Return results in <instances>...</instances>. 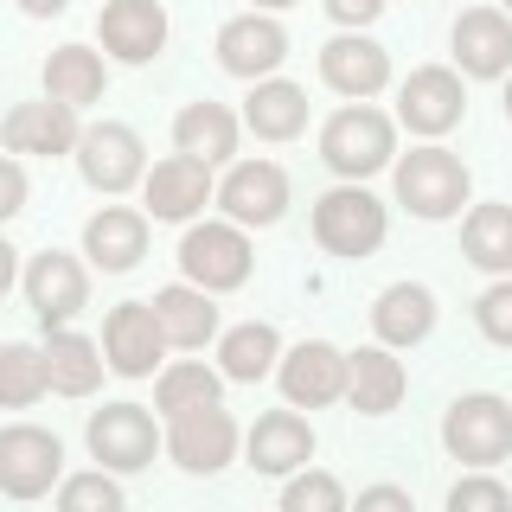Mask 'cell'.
Wrapping results in <instances>:
<instances>
[{
    "label": "cell",
    "mask_w": 512,
    "mask_h": 512,
    "mask_svg": "<svg viewBox=\"0 0 512 512\" xmlns=\"http://www.w3.org/2000/svg\"><path fill=\"white\" fill-rule=\"evenodd\" d=\"M320 160H327L340 180H372V173H384L397 160V128H391V116L372 109V103L333 109L327 128H320Z\"/></svg>",
    "instance_id": "cell-1"
},
{
    "label": "cell",
    "mask_w": 512,
    "mask_h": 512,
    "mask_svg": "<svg viewBox=\"0 0 512 512\" xmlns=\"http://www.w3.org/2000/svg\"><path fill=\"white\" fill-rule=\"evenodd\" d=\"M384 231H391V218H384V205L359 180H346V186L314 199V237L333 256H372L384 244Z\"/></svg>",
    "instance_id": "cell-2"
},
{
    "label": "cell",
    "mask_w": 512,
    "mask_h": 512,
    "mask_svg": "<svg viewBox=\"0 0 512 512\" xmlns=\"http://www.w3.org/2000/svg\"><path fill=\"white\" fill-rule=\"evenodd\" d=\"M442 442L455 461L468 468H493V461L512 455V404L493 391H474V397H455L442 416Z\"/></svg>",
    "instance_id": "cell-3"
},
{
    "label": "cell",
    "mask_w": 512,
    "mask_h": 512,
    "mask_svg": "<svg viewBox=\"0 0 512 512\" xmlns=\"http://www.w3.org/2000/svg\"><path fill=\"white\" fill-rule=\"evenodd\" d=\"M250 237L244 224H192L180 237V269L192 288H205V295H224V288H244L250 282Z\"/></svg>",
    "instance_id": "cell-4"
},
{
    "label": "cell",
    "mask_w": 512,
    "mask_h": 512,
    "mask_svg": "<svg viewBox=\"0 0 512 512\" xmlns=\"http://www.w3.org/2000/svg\"><path fill=\"white\" fill-rule=\"evenodd\" d=\"M64 480V442L39 423H7L0 429V493L7 500H39Z\"/></svg>",
    "instance_id": "cell-5"
},
{
    "label": "cell",
    "mask_w": 512,
    "mask_h": 512,
    "mask_svg": "<svg viewBox=\"0 0 512 512\" xmlns=\"http://www.w3.org/2000/svg\"><path fill=\"white\" fill-rule=\"evenodd\" d=\"M397 199L429 224L455 218L461 205H468V167H461L448 148H410L397 160Z\"/></svg>",
    "instance_id": "cell-6"
},
{
    "label": "cell",
    "mask_w": 512,
    "mask_h": 512,
    "mask_svg": "<svg viewBox=\"0 0 512 512\" xmlns=\"http://www.w3.org/2000/svg\"><path fill=\"white\" fill-rule=\"evenodd\" d=\"M77 173H84V186L96 192H128V186H141V173H148V148H141V135L128 122H96L77 135Z\"/></svg>",
    "instance_id": "cell-7"
},
{
    "label": "cell",
    "mask_w": 512,
    "mask_h": 512,
    "mask_svg": "<svg viewBox=\"0 0 512 512\" xmlns=\"http://www.w3.org/2000/svg\"><path fill=\"white\" fill-rule=\"evenodd\" d=\"M20 282H26V308L39 314L45 327H71V320L90 308V276L71 250H39Z\"/></svg>",
    "instance_id": "cell-8"
},
{
    "label": "cell",
    "mask_w": 512,
    "mask_h": 512,
    "mask_svg": "<svg viewBox=\"0 0 512 512\" xmlns=\"http://www.w3.org/2000/svg\"><path fill=\"white\" fill-rule=\"evenodd\" d=\"M167 455L180 461L186 474H218V468H231V455H237V423H231V410H224V404L180 410V416H173V429H167Z\"/></svg>",
    "instance_id": "cell-9"
},
{
    "label": "cell",
    "mask_w": 512,
    "mask_h": 512,
    "mask_svg": "<svg viewBox=\"0 0 512 512\" xmlns=\"http://www.w3.org/2000/svg\"><path fill=\"white\" fill-rule=\"evenodd\" d=\"M160 352H167V333H160L154 320V301H122V308H109L103 320V359L116 378H148L160 365Z\"/></svg>",
    "instance_id": "cell-10"
},
{
    "label": "cell",
    "mask_w": 512,
    "mask_h": 512,
    "mask_svg": "<svg viewBox=\"0 0 512 512\" xmlns=\"http://www.w3.org/2000/svg\"><path fill=\"white\" fill-rule=\"evenodd\" d=\"M90 455L103 461L109 474H135V468H148L154 461V416L141 410V404H103L90 416Z\"/></svg>",
    "instance_id": "cell-11"
},
{
    "label": "cell",
    "mask_w": 512,
    "mask_h": 512,
    "mask_svg": "<svg viewBox=\"0 0 512 512\" xmlns=\"http://www.w3.org/2000/svg\"><path fill=\"white\" fill-rule=\"evenodd\" d=\"M461 109H468V90H461V77L448 64H423L397 90V116H404L410 135H448L461 122Z\"/></svg>",
    "instance_id": "cell-12"
},
{
    "label": "cell",
    "mask_w": 512,
    "mask_h": 512,
    "mask_svg": "<svg viewBox=\"0 0 512 512\" xmlns=\"http://www.w3.org/2000/svg\"><path fill=\"white\" fill-rule=\"evenodd\" d=\"M96 39L116 64H148L167 52V7L160 0H109L96 20Z\"/></svg>",
    "instance_id": "cell-13"
},
{
    "label": "cell",
    "mask_w": 512,
    "mask_h": 512,
    "mask_svg": "<svg viewBox=\"0 0 512 512\" xmlns=\"http://www.w3.org/2000/svg\"><path fill=\"white\" fill-rule=\"evenodd\" d=\"M141 192H148V212L167 218V224H186L192 212H205V205L218 199L212 167H205V160H192V154L154 160V167L141 173Z\"/></svg>",
    "instance_id": "cell-14"
},
{
    "label": "cell",
    "mask_w": 512,
    "mask_h": 512,
    "mask_svg": "<svg viewBox=\"0 0 512 512\" xmlns=\"http://www.w3.org/2000/svg\"><path fill=\"white\" fill-rule=\"evenodd\" d=\"M288 58V32L282 20H269V13H244V20H224L218 32V64L231 77H244V84H256V77H276Z\"/></svg>",
    "instance_id": "cell-15"
},
{
    "label": "cell",
    "mask_w": 512,
    "mask_h": 512,
    "mask_svg": "<svg viewBox=\"0 0 512 512\" xmlns=\"http://www.w3.org/2000/svg\"><path fill=\"white\" fill-rule=\"evenodd\" d=\"M276 372H282V397L295 410H320V404H340L346 397V352L327 340H301Z\"/></svg>",
    "instance_id": "cell-16"
},
{
    "label": "cell",
    "mask_w": 512,
    "mask_h": 512,
    "mask_svg": "<svg viewBox=\"0 0 512 512\" xmlns=\"http://www.w3.org/2000/svg\"><path fill=\"white\" fill-rule=\"evenodd\" d=\"M320 77H327V90L365 103V96H378L391 84V52L378 39H365V32H340V39L320 45Z\"/></svg>",
    "instance_id": "cell-17"
},
{
    "label": "cell",
    "mask_w": 512,
    "mask_h": 512,
    "mask_svg": "<svg viewBox=\"0 0 512 512\" xmlns=\"http://www.w3.org/2000/svg\"><path fill=\"white\" fill-rule=\"evenodd\" d=\"M77 109H64V103H13L7 109V122H0V148L7 154H45V160H58V154H71L77 148Z\"/></svg>",
    "instance_id": "cell-18"
},
{
    "label": "cell",
    "mask_w": 512,
    "mask_h": 512,
    "mask_svg": "<svg viewBox=\"0 0 512 512\" xmlns=\"http://www.w3.org/2000/svg\"><path fill=\"white\" fill-rule=\"evenodd\" d=\"M218 205L231 212V224H276L288 212V173L276 160H237L218 186Z\"/></svg>",
    "instance_id": "cell-19"
},
{
    "label": "cell",
    "mask_w": 512,
    "mask_h": 512,
    "mask_svg": "<svg viewBox=\"0 0 512 512\" xmlns=\"http://www.w3.org/2000/svg\"><path fill=\"white\" fill-rule=\"evenodd\" d=\"M84 256L103 276H128V269L148 256V212H128V205H103L84 224Z\"/></svg>",
    "instance_id": "cell-20"
},
{
    "label": "cell",
    "mask_w": 512,
    "mask_h": 512,
    "mask_svg": "<svg viewBox=\"0 0 512 512\" xmlns=\"http://www.w3.org/2000/svg\"><path fill=\"white\" fill-rule=\"evenodd\" d=\"M404 391H410V378H404V365L391 359V346H359V352H346V404L359 410V416L397 410V404H404Z\"/></svg>",
    "instance_id": "cell-21"
},
{
    "label": "cell",
    "mask_w": 512,
    "mask_h": 512,
    "mask_svg": "<svg viewBox=\"0 0 512 512\" xmlns=\"http://www.w3.org/2000/svg\"><path fill=\"white\" fill-rule=\"evenodd\" d=\"M244 448H250L256 474H295V468L314 461V429H308V416H295V410H269V416H256Z\"/></svg>",
    "instance_id": "cell-22"
},
{
    "label": "cell",
    "mask_w": 512,
    "mask_h": 512,
    "mask_svg": "<svg viewBox=\"0 0 512 512\" xmlns=\"http://www.w3.org/2000/svg\"><path fill=\"white\" fill-rule=\"evenodd\" d=\"M455 64L468 77H506L512 71V20L493 7H474L455 20Z\"/></svg>",
    "instance_id": "cell-23"
},
{
    "label": "cell",
    "mask_w": 512,
    "mask_h": 512,
    "mask_svg": "<svg viewBox=\"0 0 512 512\" xmlns=\"http://www.w3.org/2000/svg\"><path fill=\"white\" fill-rule=\"evenodd\" d=\"M103 90H109L103 52H90V45H58V52L45 58V96H52V103L90 109V103H103Z\"/></svg>",
    "instance_id": "cell-24"
},
{
    "label": "cell",
    "mask_w": 512,
    "mask_h": 512,
    "mask_svg": "<svg viewBox=\"0 0 512 512\" xmlns=\"http://www.w3.org/2000/svg\"><path fill=\"white\" fill-rule=\"evenodd\" d=\"M244 122H250L256 141H295L301 128H308V90L282 84V77H256L250 103H244Z\"/></svg>",
    "instance_id": "cell-25"
},
{
    "label": "cell",
    "mask_w": 512,
    "mask_h": 512,
    "mask_svg": "<svg viewBox=\"0 0 512 512\" xmlns=\"http://www.w3.org/2000/svg\"><path fill=\"white\" fill-rule=\"evenodd\" d=\"M173 148L205 160V167H218V160L237 154V116L212 96H199V103H186L180 116H173Z\"/></svg>",
    "instance_id": "cell-26"
},
{
    "label": "cell",
    "mask_w": 512,
    "mask_h": 512,
    "mask_svg": "<svg viewBox=\"0 0 512 512\" xmlns=\"http://www.w3.org/2000/svg\"><path fill=\"white\" fill-rule=\"evenodd\" d=\"M52 340H45V378H52V391L58 397H90L96 384H103V346L84 340V333H71V327H45Z\"/></svg>",
    "instance_id": "cell-27"
},
{
    "label": "cell",
    "mask_w": 512,
    "mask_h": 512,
    "mask_svg": "<svg viewBox=\"0 0 512 512\" xmlns=\"http://www.w3.org/2000/svg\"><path fill=\"white\" fill-rule=\"evenodd\" d=\"M154 320H160V333H167V346H186V352H199L205 340H218V308H212V295L192 288V282L160 288V295H154Z\"/></svg>",
    "instance_id": "cell-28"
},
{
    "label": "cell",
    "mask_w": 512,
    "mask_h": 512,
    "mask_svg": "<svg viewBox=\"0 0 512 512\" xmlns=\"http://www.w3.org/2000/svg\"><path fill=\"white\" fill-rule=\"evenodd\" d=\"M429 327H436V295H429L423 282H391L378 295L372 333L384 346H416V340H429Z\"/></svg>",
    "instance_id": "cell-29"
},
{
    "label": "cell",
    "mask_w": 512,
    "mask_h": 512,
    "mask_svg": "<svg viewBox=\"0 0 512 512\" xmlns=\"http://www.w3.org/2000/svg\"><path fill=\"white\" fill-rule=\"evenodd\" d=\"M276 359H282V340H276V327H269V320H244V327H231L218 340V372L231 378V384L269 378V372H276Z\"/></svg>",
    "instance_id": "cell-30"
},
{
    "label": "cell",
    "mask_w": 512,
    "mask_h": 512,
    "mask_svg": "<svg viewBox=\"0 0 512 512\" xmlns=\"http://www.w3.org/2000/svg\"><path fill=\"white\" fill-rule=\"evenodd\" d=\"M461 250L487 276H512V205H474L461 224Z\"/></svg>",
    "instance_id": "cell-31"
},
{
    "label": "cell",
    "mask_w": 512,
    "mask_h": 512,
    "mask_svg": "<svg viewBox=\"0 0 512 512\" xmlns=\"http://www.w3.org/2000/svg\"><path fill=\"white\" fill-rule=\"evenodd\" d=\"M52 391L45 378V346H0V410H32L39 397Z\"/></svg>",
    "instance_id": "cell-32"
},
{
    "label": "cell",
    "mask_w": 512,
    "mask_h": 512,
    "mask_svg": "<svg viewBox=\"0 0 512 512\" xmlns=\"http://www.w3.org/2000/svg\"><path fill=\"white\" fill-rule=\"evenodd\" d=\"M218 391H224V372H212V365H199V359H180V365L160 372L154 404H160V416H180V410L218 404Z\"/></svg>",
    "instance_id": "cell-33"
},
{
    "label": "cell",
    "mask_w": 512,
    "mask_h": 512,
    "mask_svg": "<svg viewBox=\"0 0 512 512\" xmlns=\"http://www.w3.org/2000/svg\"><path fill=\"white\" fill-rule=\"evenodd\" d=\"M58 512H128V500H122L116 480H109V468H90V474L58 480Z\"/></svg>",
    "instance_id": "cell-34"
},
{
    "label": "cell",
    "mask_w": 512,
    "mask_h": 512,
    "mask_svg": "<svg viewBox=\"0 0 512 512\" xmlns=\"http://www.w3.org/2000/svg\"><path fill=\"white\" fill-rule=\"evenodd\" d=\"M282 512H352V506H346V487L333 474H320V468L301 474L295 468V480H288V493H282Z\"/></svg>",
    "instance_id": "cell-35"
},
{
    "label": "cell",
    "mask_w": 512,
    "mask_h": 512,
    "mask_svg": "<svg viewBox=\"0 0 512 512\" xmlns=\"http://www.w3.org/2000/svg\"><path fill=\"white\" fill-rule=\"evenodd\" d=\"M448 512H512V493L493 474H461L448 487Z\"/></svg>",
    "instance_id": "cell-36"
},
{
    "label": "cell",
    "mask_w": 512,
    "mask_h": 512,
    "mask_svg": "<svg viewBox=\"0 0 512 512\" xmlns=\"http://www.w3.org/2000/svg\"><path fill=\"white\" fill-rule=\"evenodd\" d=\"M474 320L493 346H512V282H493L487 295L474 301Z\"/></svg>",
    "instance_id": "cell-37"
},
{
    "label": "cell",
    "mask_w": 512,
    "mask_h": 512,
    "mask_svg": "<svg viewBox=\"0 0 512 512\" xmlns=\"http://www.w3.org/2000/svg\"><path fill=\"white\" fill-rule=\"evenodd\" d=\"M26 192H32V186H26V167H20L13 154H0V224L26 212Z\"/></svg>",
    "instance_id": "cell-38"
},
{
    "label": "cell",
    "mask_w": 512,
    "mask_h": 512,
    "mask_svg": "<svg viewBox=\"0 0 512 512\" xmlns=\"http://www.w3.org/2000/svg\"><path fill=\"white\" fill-rule=\"evenodd\" d=\"M352 512H416V506H410V493H404V487H365Z\"/></svg>",
    "instance_id": "cell-39"
},
{
    "label": "cell",
    "mask_w": 512,
    "mask_h": 512,
    "mask_svg": "<svg viewBox=\"0 0 512 512\" xmlns=\"http://www.w3.org/2000/svg\"><path fill=\"white\" fill-rule=\"evenodd\" d=\"M327 13L340 26H372L378 13H384V0H327Z\"/></svg>",
    "instance_id": "cell-40"
},
{
    "label": "cell",
    "mask_w": 512,
    "mask_h": 512,
    "mask_svg": "<svg viewBox=\"0 0 512 512\" xmlns=\"http://www.w3.org/2000/svg\"><path fill=\"white\" fill-rule=\"evenodd\" d=\"M13 282H20V250H13L7 237H0V295H7Z\"/></svg>",
    "instance_id": "cell-41"
},
{
    "label": "cell",
    "mask_w": 512,
    "mask_h": 512,
    "mask_svg": "<svg viewBox=\"0 0 512 512\" xmlns=\"http://www.w3.org/2000/svg\"><path fill=\"white\" fill-rule=\"evenodd\" d=\"M64 7H71V0H20V13H32V20H58Z\"/></svg>",
    "instance_id": "cell-42"
},
{
    "label": "cell",
    "mask_w": 512,
    "mask_h": 512,
    "mask_svg": "<svg viewBox=\"0 0 512 512\" xmlns=\"http://www.w3.org/2000/svg\"><path fill=\"white\" fill-rule=\"evenodd\" d=\"M256 7H263V13H282V7H295V0H256Z\"/></svg>",
    "instance_id": "cell-43"
},
{
    "label": "cell",
    "mask_w": 512,
    "mask_h": 512,
    "mask_svg": "<svg viewBox=\"0 0 512 512\" xmlns=\"http://www.w3.org/2000/svg\"><path fill=\"white\" fill-rule=\"evenodd\" d=\"M506 122H512V84H506Z\"/></svg>",
    "instance_id": "cell-44"
},
{
    "label": "cell",
    "mask_w": 512,
    "mask_h": 512,
    "mask_svg": "<svg viewBox=\"0 0 512 512\" xmlns=\"http://www.w3.org/2000/svg\"><path fill=\"white\" fill-rule=\"evenodd\" d=\"M506 7H512V0H506Z\"/></svg>",
    "instance_id": "cell-45"
}]
</instances>
